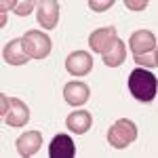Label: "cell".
Wrapping results in <instances>:
<instances>
[{
	"label": "cell",
	"instance_id": "obj_13",
	"mask_svg": "<svg viewBox=\"0 0 158 158\" xmlns=\"http://www.w3.org/2000/svg\"><path fill=\"white\" fill-rule=\"evenodd\" d=\"M124 57H127V47H124V42H122L120 38H116L110 44V49L101 53V59H103V63L108 68H118V65H122Z\"/></svg>",
	"mask_w": 158,
	"mask_h": 158
},
{
	"label": "cell",
	"instance_id": "obj_11",
	"mask_svg": "<svg viewBox=\"0 0 158 158\" xmlns=\"http://www.w3.org/2000/svg\"><path fill=\"white\" fill-rule=\"evenodd\" d=\"M116 27H101L95 30L91 36H89V47L95 51V53H103L110 49V44L116 40Z\"/></svg>",
	"mask_w": 158,
	"mask_h": 158
},
{
	"label": "cell",
	"instance_id": "obj_4",
	"mask_svg": "<svg viewBox=\"0 0 158 158\" xmlns=\"http://www.w3.org/2000/svg\"><path fill=\"white\" fill-rule=\"evenodd\" d=\"M65 70L72 76H86L93 70V57L86 51H74L65 59Z\"/></svg>",
	"mask_w": 158,
	"mask_h": 158
},
{
	"label": "cell",
	"instance_id": "obj_16",
	"mask_svg": "<svg viewBox=\"0 0 158 158\" xmlns=\"http://www.w3.org/2000/svg\"><path fill=\"white\" fill-rule=\"evenodd\" d=\"M34 6H38L34 0H23V2H17V6H15V15H19V17H25V15H30V13L34 11Z\"/></svg>",
	"mask_w": 158,
	"mask_h": 158
},
{
	"label": "cell",
	"instance_id": "obj_17",
	"mask_svg": "<svg viewBox=\"0 0 158 158\" xmlns=\"http://www.w3.org/2000/svg\"><path fill=\"white\" fill-rule=\"evenodd\" d=\"M112 4H114V0H91L89 2L91 11H108Z\"/></svg>",
	"mask_w": 158,
	"mask_h": 158
},
{
	"label": "cell",
	"instance_id": "obj_8",
	"mask_svg": "<svg viewBox=\"0 0 158 158\" xmlns=\"http://www.w3.org/2000/svg\"><path fill=\"white\" fill-rule=\"evenodd\" d=\"M131 51L133 55H146L150 51H156V36L150 30H137L131 34Z\"/></svg>",
	"mask_w": 158,
	"mask_h": 158
},
{
	"label": "cell",
	"instance_id": "obj_18",
	"mask_svg": "<svg viewBox=\"0 0 158 158\" xmlns=\"http://www.w3.org/2000/svg\"><path fill=\"white\" fill-rule=\"evenodd\" d=\"M124 6L131 9V11H143V9L148 6V2H146V0H127Z\"/></svg>",
	"mask_w": 158,
	"mask_h": 158
},
{
	"label": "cell",
	"instance_id": "obj_9",
	"mask_svg": "<svg viewBox=\"0 0 158 158\" xmlns=\"http://www.w3.org/2000/svg\"><path fill=\"white\" fill-rule=\"evenodd\" d=\"M76 154V148H74V141L70 135H55L53 141L49 146V156L51 158H74Z\"/></svg>",
	"mask_w": 158,
	"mask_h": 158
},
{
	"label": "cell",
	"instance_id": "obj_10",
	"mask_svg": "<svg viewBox=\"0 0 158 158\" xmlns=\"http://www.w3.org/2000/svg\"><path fill=\"white\" fill-rule=\"evenodd\" d=\"M89 95H91L89 86L85 82H80V80H72V82H68L63 86V97H65V101L70 106H82V103H86Z\"/></svg>",
	"mask_w": 158,
	"mask_h": 158
},
{
	"label": "cell",
	"instance_id": "obj_6",
	"mask_svg": "<svg viewBox=\"0 0 158 158\" xmlns=\"http://www.w3.org/2000/svg\"><path fill=\"white\" fill-rule=\"evenodd\" d=\"M2 118H4V122H6L9 127H25L27 120H30V110H27V106H25L21 99L11 97L9 110H6V114H4Z\"/></svg>",
	"mask_w": 158,
	"mask_h": 158
},
{
	"label": "cell",
	"instance_id": "obj_7",
	"mask_svg": "<svg viewBox=\"0 0 158 158\" xmlns=\"http://www.w3.org/2000/svg\"><path fill=\"white\" fill-rule=\"evenodd\" d=\"M15 146H17V152L23 158H30L42 148V135L38 133V131H25V133L19 135V139H17Z\"/></svg>",
	"mask_w": 158,
	"mask_h": 158
},
{
	"label": "cell",
	"instance_id": "obj_1",
	"mask_svg": "<svg viewBox=\"0 0 158 158\" xmlns=\"http://www.w3.org/2000/svg\"><path fill=\"white\" fill-rule=\"evenodd\" d=\"M129 91L137 101L148 103L156 97V76L146 68H135L129 74Z\"/></svg>",
	"mask_w": 158,
	"mask_h": 158
},
{
	"label": "cell",
	"instance_id": "obj_15",
	"mask_svg": "<svg viewBox=\"0 0 158 158\" xmlns=\"http://www.w3.org/2000/svg\"><path fill=\"white\" fill-rule=\"evenodd\" d=\"M135 63H139V68H156L158 65V51H150L146 55H133Z\"/></svg>",
	"mask_w": 158,
	"mask_h": 158
},
{
	"label": "cell",
	"instance_id": "obj_19",
	"mask_svg": "<svg viewBox=\"0 0 158 158\" xmlns=\"http://www.w3.org/2000/svg\"><path fill=\"white\" fill-rule=\"evenodd\" d=\"M0 101H2V108H0V114L4 116V114H6V110H9V103H11V97L2 93V95H0Z\"/></svg>",
	"mask_w": 158,
	"mask_h": 158
},
{
	"label": "cell",
	"instance_id": "obj_5",
	"mask_svg": "<svg viewBox=\"0 0 158 158\" xmlns=\"http://www.w3.org/2000/svg\"><path fill=\"white\" fill-rule=\"evenodd\" d=\"M36 17H38V23L42 25L44 30H53L57 25V21H59V4L55 0H42V2H38Z\"/></svg>",
	"mask_w": 158,
	"mask_h": 158
},
{
	"label": "cell",
	"instance_id": "obj_14",
	"mask_svg": "<svg viewBox=\"0 0 158 158\" xmlns=\"http://www.w3.org/2000/svg\"><path fill=\"white\" fill-rule=\"evenodd\" d=\"M91 124H93V118H91V114L85 112V110H76V112H72V114L65 118V127H68L72 133H78V135L86 133V131L91 129Z\"/></svg>",
	"mask_w": 158,
	"mask_h": 158
},
{
	"label": "cell",
	"instance_id": "obj_2",
	"mask_svg": "<svg viewBox=\"0 0 158 158\" xmlns=\"http://www.w3.org/2000/svg\"><path fill=\"white\" fill-rule=\"evenodd\" d=\"M135 139H137V127H135V122H131L129 118L116 120L108 131L110 146L116 148V150H122V148L131 146Z\"/></svg>",
	"mask_w": 158,
	"mask_h": 158
},
{
	"label": "cell",
	"instance_id": "obj_3",
	"mask_svg": "<svg viewBox=\"0 0 158 158\" xmlns=\"http://www.w3.org/2000/svg\"><path fill=\"white\" fill-rule=\"evenodd\" d=\"M23 49L27 53L30 59H47L51 53V38L44 32H38V30H27L23 36Z\"/></svg>",
	"mask_w": 158,
	"mask_h": 158
},
{
	"label": "cell",
	"instance_id": "obj_12",
	"mask_svg": "<svg viewBox=\"0 0 158 158\" xmlns=\"http://www.w3.org/2000/svg\"><path fill=\"white\" fill-rule=\"evenodd\" d=\"M2 55H4V61L9 65H23V63L30 61V57H27V53L23 49V40L21 38H13L11 42L4 47Z\"/></svg>",
	"mask_w": 158,
	"mask_h": 158
}]
</instances>
